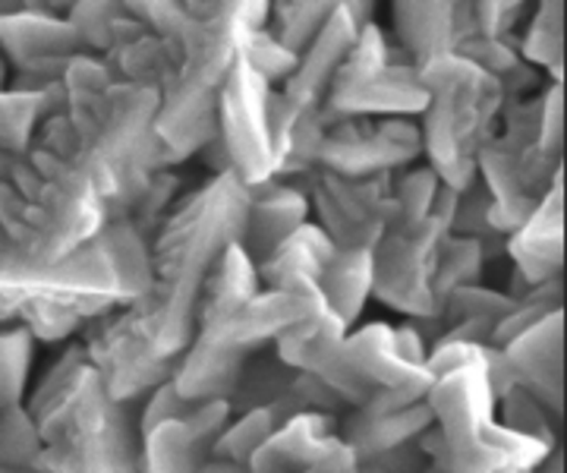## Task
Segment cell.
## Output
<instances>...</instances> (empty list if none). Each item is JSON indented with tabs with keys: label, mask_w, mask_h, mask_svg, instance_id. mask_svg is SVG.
<instances>
[{
	"label": "cell",
	"mask_w": 567,
	"mask_h": 473,
	"mask_svg": "<svg viewBox=\"0 0 567 473\" xmlns=\"http://www.w3.org/2000/svg\"><path fill=\"white\" fill-rule=\"evenodd\" d=\"M158 92L114 83L95 54L63 73V107L41 117L22 152H0V230L58 263L130 218L162 167Z\"/></svg>",
	"instance_id": "1"
},
{
	"label": "cell",
	"mask_w": 567,
	"mask_h": 473,
	"mask_svg": "<svg viewBox=\"0 0 567 473\" xmlns=\"http://www.w3.org/2000/svg\"><path fill=\"white\" fill-rule=\"evenodd\" d=\"M148 288V240L111 222L95 240L58 263L25 256L0 230V329L25 331L35 345H70L111 309Z\"/></svg>",
	"instance_id": "2"
},
{
	"label": "cell",
	"mask_w": 567,
	"mask_h": 473,
	"mask_svg": "<svg viewBox=\"0 0 567 473\" xmlns=\"http://www.w3.org/2000/svg\"><path fill=\"white\" fill-rule=\"evenodd\" d=\"M249 186L234 174H212L181 193L148 237V288L123 312L155 353L181 360L189 348L205 278L221 253L244 240Z\"/></svg>",
	"instance_id": "3"
},
{
	"label": "cell",
	"mask_w": 567,
	"mask_h": 473,
	"mask_svg": "<svg viewBox=\"0 0 567 473\" xmlns=\"http://www.w3.org/2000/svg\"><path fill=\"white\" fill-rule=\"evenodd\" d=\"M177 58L155 117L162 167L174 171L218 133V95L244 39L268 22V0H123Z\"/></svg>",
	"instance_id": "4"
},
{
	"label": "cell",
	"mask_w": 567,
	"mask_h": 473,
	"mask_svg": "<svg viewBox=\"0 0 567 473\" xmlns=\"http://www.w3.org/2000/svg\"><path fill=\"white\" fill-rule=\"evenodd\" d=\"M140 404L111 398L80 345H63L25 394L35 473H142Z\"/></svg>",
	"instance_id": "5"
},
{
	"label": "cell",
	"mask_w": 567,
	"mask_h": 473,
	"mask_svg": "<svg viewBox=\"0 0 567 473\" xmlns=\"http://www.w3.org/2000/svg\"><path fill=\"white\" fill-rule=\"evenodd\" d=\"M324 309L316 281H284L278 288H259L249 300L234 307H203L189 348L177 360L171 385L186 401H230L246 363L268 350L284 331Z\"/></svg>",
	"instance_id": "6"
},
{
	"label": "cell",
	"mask_w": 567,
	"mask_h": 473,
	"mask_svg": "<svg viewBox=\"0 0 567 473\" xmlns=\"http://www.w3.org/2000/svg\"><path fill=\"white\" fill-rule=\"evenodd\" d=\"M425 107L420 114L425 165L451 189L476 184V158L498 133L507 95L483 66L457 54H442L420 66Z\"/></svg>",
	"instance_id": "7"
},
{
	"label": "cell",
	"mask_w": 567,
	"mask_h": 473,
	"mask_svg": "<svg viewBox=\"0 0 567 473\" xmlns=\"http://www.w3.org/2000/svg\"><path fill=\"white\" fill-rule=\"evenodd\" d=\"M539 107L543 95L507 99L498 133L476 158V181L488 196V222L502 237L527 218L565 171V158L539 148Z\"/></svg>",
	"instance_id": "8"
},
{
	"label": "cell",
	"mask_w": 567,
	"mask_h": 473,
	"mask_svg": "<svg viewBox=\"0 0 567 473\" xmlns=\"http://www.w3.org/2000/svg\"><path fill=\"white\" fill-rule=\"evenodd\" d=\"M297 111L300 107L287 102L246 63L244 54H237L218 95V140L227 165L246 186L281 177Z\"/></svg>",
	"instance_id": "9"
},
{
	"label": "cell",
	"mask_w": 567,
	"mask_h": 473,
	"mask_svg": "<svg viewBox=\"0 0 567 473\" xmlns=\"http://www.w3.org/2000/svg\"><path fill=\"white\" fill-rule=\"evenodd\" d=\"M461 193L442 184L429 218L420 225L388 227L385 237L372 247V297L385 307L404 312L406 322H435V266L442 244L451 234Z\"/></svg>",
	"instance_id": "10"
},
{
	"label": "cell",
	"mask_w": 567,
	"mask_h": 473,
	"mask_svg": "<svg viewBox=\"0 0 567 473\" xmlns=\"http://www.w3.org/2000/svg\"><path fill=\"white\" fill-rule=\"evenodd\" d=\"M391 177L394 174L341 177L312 167L293 184L306 193L309 215H316V225L328 234L334 249H372L398 218Z\"/></svg>",
	"instance_id": "11"
},
{
	"label": "cell",
	"mask_w": 567,
	"mask_h": 473,
	"mask_svg": "<svg viewBox=\"0 0 567 473\" xmlns=\"http://www.w3.org/2000/svg\"><path fill=\"white\" fill-rule=\"evenodd\" d=\"M324 117L328 130L316 155V167L322 171L341 177H372L398 174L423 158L420 124L410 117H344L331 111H324Z\"/></svg>",
	"instance_id": "12"
},
{
	"label": "cell",
	"mask_w": 567,
	"mask_h": 473,
	"mask_svg": "<svg viewBox=\"0 0 567 473\" xmlns=\"http://www.w3.org/2000/svg\"><path fill=\"white\" fill-rule=\"evenodd\" d=\"M82 357L99 372L102 385L111 398L140 404L152 391L171 382L177 370V360H167L148 348L133 331L123 307L111 309L89 322L76 338Z\"/></svg>",
	"instance_id": "13"
},
{
	"label": "cell",
	"mask_w": 567,
	"mask_h": 473,
	"mask_svg": "<svg viewBox=\"0 0 567 473\" xmlns=\"http://www.w3.org/2000/svg\"><path fill=\"white\" fill-rule=\"evenodd\" d=\"M341 348L350 367L375 391L423 401L432 385V376L425 370L429 341L420 335L416 322H404V326L365 322L360 329L347 331Z\"/></svg>",
	"instance_id": "14"
},
{
	"label": "cell",
	"mask_w": 567,
	"mask_h": 473,
	"mask_svg": "<svg viewBox=\"0 0 567 473\" xmlns=\"http://www.w3.org/2000/svg\"><path fill=\"white\" fill-rule=\"evenodd\" d=\"M230 413L227 401H199L189 413L142 430V473H199Z\"/></svg>",
	"instance_id": "15"
},
{
	"label": "cell",
	"mask_w": 567,
	"mask_h": 473,
	"mask_svg": "<svg viewBox=\"0 0 567 473\" xmlns=\"http://www.w3.org/2000/svg\"><path fill=\"white\" fill-rule=\"evenodd\" d=\"M517 278L536 288L561 278L565 268V181H555L520 225L505 237Z\"/></svg>",
	"instance_id": "16"
},
{
	"label": "cell",
	"mask_w": 567,
	"mask_h": 473,
	"mask_svg": "<svg viewBox=\"0 0 567 473\" xmlns=\"http://www.w3.org/2000/svg\"><path fill=\"white\" fill-rule=\"evenodd\" d=\"M507 370L517 385L533 391L546 408H565V312L555 309L536 326L502 345Z\"/></svg>",
	"instance_id": "17"
},
{
	"label": "cell",
	"mask_w": 567,
	"mask_h": 473,
	"mask_svg": "<svg viewBox=\"0 0 567 473\" xmlns=\"http://www.w3.org/2000/svg\"><path fill=\"white\" fill-rule=\"evenodd\" d=\"M322 104L324 111L344 117H420L425 107L420 66L401 51L398 61L391 58V63L369 80L328 89Z\"/></svg>",
	"instance_id": "18"
},
{
	"label": "cell",
	"mask_w": 567,
	"mask_h": 473,
	"mask_svg": "<svg viewBox=\"0 0 567 473\" xmlns=\"http://www.w3.org/2000/svg\"><path fill=\"white\" fill-rule=\"evenodd\" d=\"M338 423H341V413H290L246 461V473H303L319 457L341 445Z\"/></svg>",
	"instance_id": "19"
},
{
	"label": "cell",
	"mask_w": 567,
	"mask_h": 473,
	"mask_svg": "<svg viewBox=\"0 0 567 473\" xmlns=\"http://www.w3.org/2000/svg\"><path fill=\"white\" fill-rule=\"evenodd\" d=\"M99 61L104 63V70L114 83L152 89V92H158V99L167 92V85L177 73V58H174L171 44L164 42L158 32H152L145 22L136 20L133 13H126L114 25L111 44Z\"/></svg>",
	"instance_id": "20"
},
{
	"label": "cell",
	"mask_w": 567,
	"mask_h": 473,
	"mask_svg": "<svg viewBox=\"0 0 567 473\" xmlns=\"http://www.w3.org/2000/svg\"><path fill=\"white\" fill-rule=\"evenodd\" d=\"M357 32H360V22L350 17L347 7H338L322 22V29L312 35V42L300 51L293 73L284 80L278 92L293 107L322 104L324 95H328V85H331L334 73H338V66L344 63L347 51L357 42Z\"/></svg>",
	"instance_id": "21"
},
{
	"label": "cell",
	"mask_w": 567,
	"mask_h": 473,
	"mask_svg": "<svg viewBox=\"0 0 567 473\" xmlns=\"http://www.w3.org/2000/svg\"><path fill=\"white\" fill-rule=\"evenodd\" d=\"M309 222V199L300 186L284 177H271L249 186V206L240 247L259 266L271 249Z\"/></svg>",
	"instance_id": "22"
},
{
	"label": "cell",
	"mask_w": 567,
	"mask_h": 473,
	"mask_svg": "<svg viewBox=\"0 0 567 473\" xmlns=\"http://www.w3.org/2000/svg\"><path fill=\"white\" fill-rule=\"evenodd\" d=\"M466 3L473 0H391V20L401 51L416 66L451 54L457 17Z\"/></svg>",
	"instance_id": "23"
},
{
	"label": "cell",
	"mask_w": 567,
	"mask_h": 473,
	"mask_svg": "<svg viewBox=\"0 0 567 473\" xmlns=\"http://www.w3.org/2000/svg\"><path fill=\"white\" fill-rule=\"evenodd\" d=\"M76 54H85V48L63 17H48L32 10L0 17V58L3 63H10V73L32 61L76 58Z\"/></svg>",
	"instance_id": "24"
},
{
	"label": "cell",
	"mask_w": 567,
	"mask_h": 473,
	"mask_svg": "<svg viewBox=\"0 0 567 473\" xmlns=\"http://www.w3.org/2000/svg\"><path fill=\"white\" fill-rule=\"evenodd\" d=\"M334 253L338 249L328 240L322 227L316 222H306L256 266L259 281H262V288H278L284 281H297V278L319 281L328 263L334 259Z\"/></svg>",
	"instance_id": "25"
},
{
	"label": "cell",
	"mask_w": 567,
	"mask_h": 473,
	"mask_svg": "<svg viewBox=\"0 0 567 473\" xmlns=\"http://www.w3.org/2000/svg\"><path fill=\"white\" fill-rule=\"evenodd\" d=\"M375 3L379 0H268L265 25L271 29V35H278L287 48L300 54L338 7H347L350 17L365 25L375 20Z\"/></svg>",
	"instance_id": "26"
},
{
	"label": "cell",
	"mask_w": 567,
	"mask_h": 473,
	"mask_svg": "<svg viewBox=\"0 0 567 473\" xmlns=\"http://www.w3.org/2000/svg\"><path fill=\"white\" fill-rule=\"evenodd\" d=\"M316 285L331 312L353 329L372 297V249H338Z\"/></svg>",
	"instance_id": "27"
},
{
	"label": "cell",
	"mask_w": 567,
	"mask_h": 473,
	"mask_svg": "<svg viewBox=\"0 0 567 473\" xmlns=\"http://www.w3.org/2000/svg\"><path fill=\"white\" fill-rule=\"evenodd\" d=\"M517 51L529 66H539L561 83L565 76V0H536L527 29L517 39Z\"/></svg>",
	"instance_id": "28"
},
{
	"label": "cell",
	"mask_w": 567,
	"mask_h": 473,
	"mask_svg": "<svg viewBox=\"0 0 567 473\" xmlns=\"http://www.w3.org/2000/svg\"><path fill=\"white\" fill-rule=\"evenodd\" d=\"M290 413L284 411L281 404H262V408H249V411L230 413L227 426L218 432L215 445H212V457L218 461H230L246 467V461L256 454L271 432L278 430V423L287 420Z\"/></svg>",
	"instance_id": "29"
},
{
	"label": "cell",
	"mask_w": 567,
	"mask_h": 473,
	"mask_svg": "<svg viewBox=\"0 0 567 473\" xmlns=\"http://www.w3.org/2000/svg\"><path fill=\"white\" fill-rule=\"evenodd\" d=\"M63 107V85L32 95V92H13L0 89V152H22L35 126L41 124L44 114L61 111Z\"/></svg>",
	"instance_id": "30"
},
{
	"label": "cell",
	"mask_w": 567,
	"mask_h": 473,
	"mask_svg": "<svg viewBox=\"0 0 567 473\" xmlns=\"http://www.w3.org/2000/svg\"><path fill=\"white\" fill-rule=\"evenodd\" d=\"M495 413H498V423L507 426V430L529 435V439L543 442L546 449H558L561 413H555L551 408H546V404H543L533 391L524 389V385L511 382V385L498 394Z\"/></svg>",
	"instance_id": "31"
},
{
	"label": "cell",
	"mask_w": 567,
	"mask_h": 473,
	"mask_svg": "<svg viewBox=\"0 0 567 473\" xmlns=\"http://www.w3.org/2000/svg\"><path fill=\"white\" fill-rule=\"evenodd\" d=\"M486 249L480 240L464 237V234H447L442 253H439V266H435V300H439V312L447 294L457 288H470L480 285V275L486 266Z\"/></svg>",
	"instance_id": "32"
},
{
	"label": "cell",
	"mask_w": 567,
	"mask_h": 473,
	"mask_svg": "<svg viewBox=\"0 0 567 473\" xmlns=\"http://www.w3.org/2000/svg\"><path fill=\"white\" fill-rule=\"evenodd\" d=\"M35 341L20 329H0V413L25 401L35 367Z\"/></svg>",
	"instance_id": "33"
},
{
	"label": "cell",
	"mask_w": 567,
	"mask_h": 473,
	"mask_svg": "<svg viewBox=\"0 0 567 473\" xmlns=\"http://www.w3.org/2000/svg\"><path fill=\"white\" fill-rule=\"evenodd\" d=\"M442 189V181L429 165H410L391 177V199L398 208L394 225H420L429 218L432 203Z\"/></svg>",
	"instance_id": "34"
},
{
	"label": "cell",
	"mask_w": 567,
	"mask_h": 473,
	"mask_svg": "<svg viewBox=\"0 0 567 473\" xmlns=\"http://www.w3.org/2000/svg\"><path fill=\"white\" fill-rule=\"evenodd\" d=\"M130 10L123 7V0H76L70 7V13L63 20L73 25V32L80 35L85 54L102 58L111 44L114 25L126 17Z\"/></svg>",
	"instance_id": "35"
},
{
	"label": "cell",
	"mask_w": 567,
	"mask_h": 473,
	"mask_svg": "<svg viewBox=\"0 0 567 473\" xmlns=\"http://www.w3.org/2000/svg\"><path fill=\"white\" fill-rule=\"evenodd\" d=\"M391 63V44H388L385 32L379 29V22H365L357 32V42L347 51L344 63L338 66L334 80L328 89H341V85H353L360 80H369L372 73H379L382 66Z\"/></svg>",
	"instance_id": "36"
},
{
	"label": "cell",
	"mask_w": 567,
	"mask_h": 473,
	"mask_svg": "<svg viewBox=\"0 0 567 473\" xmlns=\"http://www.w3.org/2000/svg\"><path fill=\"white\" fill-rule=\"evenodd\" d=\"M240 54H244L246 63H249L268 85H284V80L293 73L297 58H300V54H297L293 48H287L278 35H271L268 25H259V29H252V32L246 35L244 44H240Z\"/></svg>",
	"instance_id": "37"
},
{
	"label": "cell",
	"mask_w": 567,
	"mask_h": 473,
	"mask_svg": "<svg viewBox=\"0 0 567 473\" xmlns=\"http://www.w3.org/2000/svg\"><path fill=\"white\" fill-rule=\"evenodd\" d=\"M35 457H39V430L22 401L7 413H0V464L35 471Z\"/></svg>",
	"instance_id": "38"
},
{
	"label": "cell",
	"mask_w": 567,
	"mask_h": 473,
	"mask_svg": "<svg viewBox=\"0 0 567 473\" xmlns=\"http://www.w3.org/2000/svg\"><path fill=\"white\" fill-rule=\"evenodd\" d=\"M533 0H473V17L488 39H511L527 17Z\"/></svg>",
	"instance_id": "39"
},
{
	"label": "cell",
	"mask_w": 567,
	"mask_h": 473,
	"mask_svg": "<svg viewBox=\"0 0 567 473\" xmlns=\"http://www.w3.org/2000/svg\"><path fill=\"white\" fill-rule=\"evenodd\" d=\"M539 148L565 158V92L561 83H548L539 107Z\"/></svg>",
	"instance_id": "40"
},
{
	"label": "cell",
	"mask_w": 567,
	"mask_h": 473,
	"mask_svg": "<svg viewBox=\"0 0 567 473\" xmlns=\"http://www.w3.org/2000/svg\"><path fill=\"white\" fill-rule=\"evenodd\" d=\"M425 464L429 461H425L423 449L416 442H406V445L357 461V473H423Z\"/></svg>",
	"instance_id": "41"
},
{
	"label": "cell",
	"mask_w": 567,
	"mask_h": 473,
	"mask_svg": "<svg viewBox=\"0 0 567 473\" xmlns=\"http://www.w3.org/2000/svg\"><path fill=\"white\" fill-rule=\"evenodd\" d=\"M303 473H357V454L350 452L344 442H341L338 449H331L312 467H306Z\"/></svg>",
	"instance_id": "42"
},
{
	"label": "cell",
	"mask_w": 567,
	"mask_h": 473,
	"mask_svg": "<svg viewBox=\"0 0 567 473\" xmlns=\"http://www.w3.org/2000/svg\"><path fill=\"white\" fill-rule=\"evenodd\" d=\"M76 0H22V10L48 13V17H66Z\"/></svg>",
	"instance_id": "43"
},
{
	"label": "cell",
	"mask_w": 567,
	"mask_h": 473,
	"mask_svg": "<svg viewBox=\"0 0 567 473\" xmlns=\"http://www.w3.org/2000/svg\"><path fill=\"white\" fill-rule=\"evenodd\" d=\"M199 473H246V467L240 464H230V461H218V457H208Z\"/></svg>",
	"instance_id": "44"
},
{
	"label": "cell",
	"mask_w": 567,
	"mask_h": 473,
	"mask_svg": "<svg viewBox=\"0 0 567 473\" xmlns=\"http://www.w3.org/2000/svg\"><path fill=\"white\" fill-rule=\"evenodd\" d=\"M22 0H0V17H10V13H20Z\"/></svg>",
	"instance_id": "45"
},
{
	"label": "cell",
	"mask_w": 567,
	"mask_h": 473,
	"mask_svg": "<svg viewBox=\"0 0 567 473\" xmlns=\"http://www.w3.org/2000/svg\"><path fill=\"white\" fill-rule=\"evenodd\" d=\"M555 457H558V452H551L548 454V461L539 467V471H533V473H561V467H551L555 464Z\"/></svg>",
	"instance_id": "46"
},
{
	"label": "cell",
	"mask_w": 567,
	"mask_h": 473,
	"mask_svg": "<svg viewBox=\"0 0 567 473\" xmlns=\"http://www.w3.org/2000/svg\"><path fill=\"white\" fill-rule=\"evenodd\" d=\"M7 76H10V70H7V63L0 58V89H7Z\"/></svg>",
	"instance_id": "47"
},
{
	"label": "cell",
	"mask_w": 567,
	"mask_h": 473,
	"mask_svg": "<svg viewBox=\"0 0 567 473\" xmlns=\"http://www.w3.org/2000/svg\"><path fill=\"white\" fill-rule=\"evenodd\" d=\"M0 473H35V471H22V467H7V464H0Z\"/></svg>",
	"instance_id": "48"
}]
</instances>
